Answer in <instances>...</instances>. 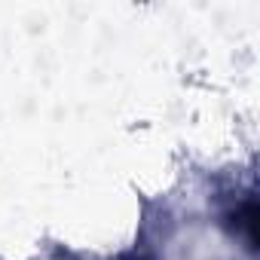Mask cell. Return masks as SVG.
<instances>
[{"label": "cell", "instance_id": "1", "mask_svg": "<svg viewBox=\"0 0 260 260\" xmlns=\"http://www.w3.org/2000/svg\"><path fill=\"white\" fill-rule=\"evenodd\" d=\"M125 260H144V257H125Z\"/></svg>", "mask_w": 260, "mask_h": 260}]
</instances>
